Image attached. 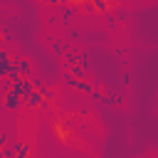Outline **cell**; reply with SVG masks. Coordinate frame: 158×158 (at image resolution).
Returning a JSON list of instances; mask_svg holds the SVG:
<instances>
[{
	"mask_svg": "<svg viewBox=\"0 0 158 158\" xmlns=\"http://www.w3.org/2000/svg\"><path fill=\"white\" fill-rule=\"evenodd\" d=\"M12 91H15V94H20V99L25 101V99L35 91V84H32V79H30V77H22L20 81H15V84H12Z\"/></svg>",
	"mask_w": 158,
	"mask_h": 158,
	"instance_id": "1",
	"label": "cell"
},
{
	"mask_svg": "<svg viewBox=\"0 0 158 158\" xmlns=\"http://www.w3.org/2000/svg\"><path fill=\"white\" fill-rule=\"evenodd\" d=\"M2 106H5L7 111H17V109L22 106V99H20V94H15L12 89H10V91H5V96H2Z\"/></svg>",
	"mask_w": 158,
	"mask_h": 158,
	"instance_id": "2",
	"label": "cell"
},
{
	"mask_svg": "<svg viewBox=\"0 0 158 158\" xmlns=\"http://www.w3.org/2000/svg\"><path fill=\"white\" fill-rule=\"evenodd\" d=\"M12 64L17 67L20 77H30V74H32V62H30L27 57H20V54H17V57L12 59Z\"/></svg>",
	"mask_w": 158,
	"mask_h": 158,
	"instance_id": "3",
	"label": "cell"
},
{
	"mask_svg": "<svg viewBox=\"0 0 158 158\" xmlns=\"http://www.w3.org/2000/svg\"><path fill=\"white\" fill-rule=\"evenodd\" d=\"M10 69H12V57H10L7 49H0V77L5 79Z\"/></svg>",
	"mask_w": 158,
	"mask_h": 158,
	"instance_id": "4",
	"label": "cell"
},
{
	"mask_svg": "<svg viewBox=\"0 0 158 158\" xmlns=\"http://www.w3.org/2000/svg\"><path fill=\"white\" fill-rule=\"evenodd\" d=\"M25 106H30V109H40V106H44V99H42V94H40V89H35L25 101H22Z\"/></svg>",
	"mask_w": 158,
	"mask_h": 158,
	"instance_id": "5",
	"label": "cell"
},
{
	"mask_svg": "<svg viewBox=\"0 0 158 158\" xmlns=\"http://www.w3.org/2000/svg\"><path fill=\"white\" fill-rule=\"evenodd\" d=\"M79 12V5H69V2H64L62 7H59V15H62V22H69L74 15Z\"/></svg>",
	"mask_w": 158,
	"mask_h": 158,
	"instance_id": "6",
	"label": "cell"
},
{
	"mask_svg": "<svg viewBox=\"0 0 158 158\" xmlns=\"http://www.w3.org/2000/svg\"><path fill=\"white\" fill-rule=\"evenodd\" d=\"M12 151H15V158H30V143L27 141H15Z\"/></svg>",
	"mask_w": 158,
	"mask_h": 158,
	"instance_id": "7",
	"label": "cell"
},
{
	"mask_svg": "<svg viewBox=\"0 0 158 158\" xmlns=\"http://www.w3.org/2000/svg\"><path fill=\"white\" fill-rule=\"evenodd\" d=\"M74 91H81V94H91V91H94V84H91L89 79H77V84H74Z\"/></svg>",
	"mask_w": 158,
	"mask_h": 158,
	"instance_id": "8",
	"label": "cell"
},
{
	"mask_svg": "<svg viewBox=\"0 0 158 158\" xmlns=\"http://www.w3.org/2000/svg\"><path fill=\"white\" fill-rule=\"evenodd\" d=\"M79 12H84V15H94V12H96V7H94V2H91V0H84V2H79Z\"/></svg>",
	"mask_w": 158,
	"mask_h": 158,
	"instance_id": "9",
	"label": "cell"
},
{
	"mask_svg": "<svg viewBox=\"0 0 158 158\" xmlns=\"http://www.w3.org/2000/svg\"><path fill=\"white\" fill-rule=\"evenodd\" d=\"M74 79H86V69L81 64H72V72H69Z\"/></svg>",
	"mask_w": 158,
	"mask_h": 158,
	"instance_id": "10",
	"label": "cell"
},
{
	"mask_svg": "<svg viewBox=\"0 0 158 158\" xmlns=\"http://www.w3.org/2000/svg\"><path fill=\"white\" fill-rule=\"evenodd\" d=\"M91 2H94L96 12H109V7H111V2H109V0H91Z\"/></svg>",
	"mask_w": 158,
	"mask_h": 158,
	"instance_id": "11",
	"label": "cell"
},
{
	"mask_svg": "<svg viewBox=\"0 0 158 158\" xmlns=\"http://www.w3.org/2000/svg\"><path fill=\"white\" fill-rule=\"evenodd\" d=\"M7 79H10V81H12V84H15V81H20V79H22V77H20V72H17V67H15V64H12V69H10V72H7Z\"/></svg>",
	"mask_w": 158,
	"mask_h": 158,
	"instance_id": "12",
	"label": "cell"
},
{
	"mask_svg": "<svg viewBox=\"0 0 158 158\" xmlns=\"http://www.w3.org/2000/svg\"><path fill=\"white\" fill-rule=\"evenodd\" d=\"M37 89H40V94H42V99H44V101H49V99L54 96V91H52L49 86H37Z\"/></svg>",
	"mask_w": 158,
	"mask_h": 158,
	"instance_id": "13",
	"label": "cell"
},
{
	"mask_svg": "<svg viewBox=\"0 0 158 158\" xmlns=\"http://www.w3.org/2000/svg\"><path fill=\"white\" fill-rule=\"evenodd\" d=\"M52 52L54 54H64V44L62 42H52Z\"/></svg>",
	"mask_w": 158,
	"mask_h": 158,
	"instance_id": "14",
	"label": "cell"
},
{
	"mask_svg": "<svg viewBox=\"0 0 158 158\" xmlns=\"http://www.w3.org/2000/svg\"><path fill=\"white\" fill-rule=\"evenodd\" d=\"M89 96H91V99H94V101H101V99H104V96H101V91H96V89H94V91H91V94H89Z\"/></svg>",
	"mask_w": 158,
	"mask_h": 158,
	"instance_id": "15",
	"label": "cell"
},
{
	"mask_svg": "<svg viewBox=\"0 0 158 158\" xmlns=\"http://www.w3.org/2000/svg\"><path fill=\"white\" fill-rule=\"evenodd\" d=\"M5 138H7V136H5V133H0V148H5Z\"/></svg>",
	"mask_w": 158,
	"mask_h": 158,
	"instance_id": "16",
	"label": "cell"
},
{
	"mask_svg": "<svg viewBox=\"0 0 158 158\" xmlns=\"http://www.w3.org/2000/svg\"><path fill=\"white\" fill-rule=\"evenodd\" d=\"M40 2H44V5H47V2H49V0H40Z\"/></svg>",
	"mask_w": 158,
	"mask_h": 158,
	"instance_id": "17",
	"label": "cell"
},
{
	"mask_svg": "<svg viewBox=\"0 0 158 158\" xmlns=\"http://www.w3.org/2000/svg\"><path fill=\"white\" fill-rule=\"evenodd\" d=\"M0 84H2V77H0Z\"/></svg>",
	"mask_w": 158,
	"mask_h": 158,
	"instance_id": "18",
	"label": "cell"
},
{
	"mask_svg": "<svg viewBox=\"0 0 158 158\" xmlns=\"http://www.w3.org/2000/svg\"><path fill=\"white\" fill-rule=\"evenodd\" d=\"M0 158H5V156H0Z\"/></svg>",
	"mask_w": 158,
	"mask_h": 158,
	"instance_id": "19",
	"label": "cell"
}]
</instances>
